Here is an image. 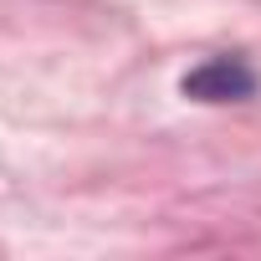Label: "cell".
Segmentation results:
<instances>
[{
	"mask_svg": "<svg viewBox=\"0 0 261 261\" xmlns=\"http://www.w3.org/2000/svg\"><path fill=\"white\" fill-rule=\"evenodd\" d=\"M256 87H261V77L246 57H210L195 72H185V82H179V92L195 102H246V97H256Z\"/></svg>",
	"mask_w": 261,
	"mask_h": 261,
	"instance_id": "1",
	"label": "cell"
}]
</instances>
